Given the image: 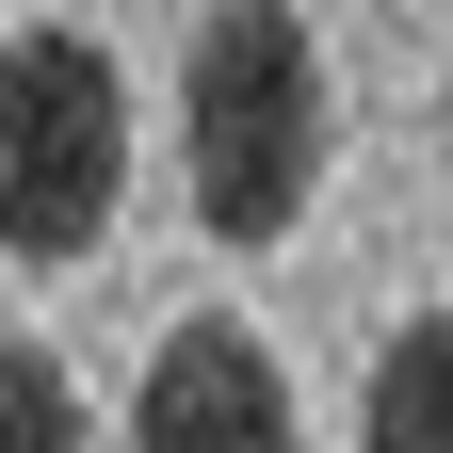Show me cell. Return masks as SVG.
<instances>
[{
  "instance_id": "1",
  "label": "cell",
  "mask_w": 453,
  "mask_h": 453,
  "mask_svg": "<svg viewBox=\"0 0 453 453\" xmlns=\"http://www.w3.org/2000/svg\"><path fill=\"white\" fill-rule=\"evenodd\" d=\"M179 162L211 243H292V211L324 179V49L292 0H211L195 65H179Z\"/></svg>"
},
{
  "instance_id": "2",
  "label": "cell",
  "mask_w": 453,
  "mask_h": 453,
  "mask_svg": "<svg viewBox=\"0 0 453 453\" xmlns=\"http://www.w3.org/2000/svg\"><path fill=\"white\" fill-rule=\"evenodd\" d=\"M113 195H130V81L97 33H0V243L17 259H81Z\"/></svg>"
},
{
  "instance_id": "3",
  "label": "cell",
  "mask_w": 453,
  "mask_h": 453,
  "mask_svg": "<svg viewBox=\"0 0 453 453\" xmlns=\"http://www.w3.org/2000/svg\"><path fill=\"white\" fill-rule=\"evenodd\" d=\"M130 453H292V388H275L259 324H179L130 388Z\"/></svg>"
},
{
  "instance_id": "4",
  "label": "cell",
  "mask_w": 453,
  "mask_h": 453,
  "mask_svg": "<svg viewBox=\"0 0 453 453\" xmlns=\"http://www.w3.org/2000/svg\"><path fill=\"white\" fill-rule=\"evenodd\" d=\"M372 453H453V324H405L372 357Z\"/></svg>"
},
{
  "instance_id": "5",
  "label": "cell",
  "mask_w": 453,
  "mask_h": 453,
  "mask_svg": "<svg viewBox=\"0 0 453 453\" xmlns=\"http://www.w3.org/2000/svg\"><path fill=\"white\" fill-rule=\"evenodd\" d=\"M0 453H97L65 357H33V340H0Z\"/></svg>"
}]
</instances>
